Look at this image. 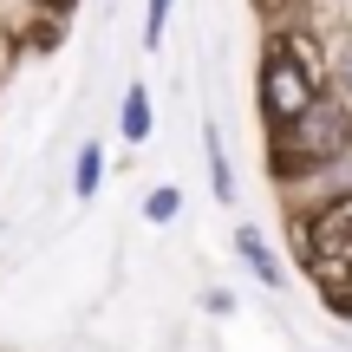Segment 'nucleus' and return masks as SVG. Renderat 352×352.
I'll return each mask as SVG.
<instances>
[{"mask_svg": "<svg viewBox=\"0 0 352 352\" xmlns=\"http://www.w3.org/2000/svg\"><path fill=\"white\" fill-rule=\"evenodd\" d=\"M300 261L307 274L327 287V300L352 314V196L333 202V209H320L314 222L300 228Z\"/></svg>", "mask_w": 352, "mask_h": 352, "instance_id": "f257e3e1", "label": "nucleus"}, {"mask_svg": "<svg viewBox=\"0 0 352 352\" xmlns=\"http://www.w3.org/2000/svg\"><path fill=\"white\" fill-rule=\"evenodd\" d=\"M352 144V111L346 104H333V98H314L294 124H280L274 131V164L280 170H314V164H333Z\"/></svg>", "mask_w": 352, "mask_h": 352, "instance_id": "f03ea898", "label": "nucleus"}, {"mask_svg": "<svg viewBox=\"0 0 352 352\" xmlns=\"http://www.w3.org/2000/svg\"><path fill=\"white\" fill-rule=\"evenodd\" d=\"M314 98H320V52H307L300 39H274L261 59V111L274 118V131L294 124Z\"/></svg>", "mask_w": 352, "mask_h": 352, "instance_id": "7ed1b4c3", "label": "nucleus"}, {"mask_svg": "<svg viewBox=\"0 0 352 352\" xmlns=\"http://www.w3.org/2000/svg\"><path fill=\"white\" fill-rule=\"evenodd\" d=\"M235 248H241V261H248L254 274L267 280V287H280V261H274V254L261 248V235H254V228H235Z\"/></svg>", "mask_w": 352, "mask_h": 352, "instance_id": "20e7f679", "label": "nucleus"}, {"mask_svg": "<svg viewBox=\"0 0 352 352\" xmlns=\"http://www.w3.org/2000/svg\"><path fill=\"white\" fill-rule=\"evenodd\" d=\"M124 138H131V144L151 138V98H144V85L124 91Z\"/></svg>", "mask_w": 352, "mask_h": 352, "instance_id": "39448f33", "label": "nucleus"}, {"mask_svg": "<svg viewBox=\"0 0 352 352\" xmlns=\"http://www.w3.org/2000/svg\"><path fill=\"white\" fill-rule=\"evenodd\" d=\"M202 151H209V176H215V196H235V176H228V157H222V138H215V124L202 131Z\"/></svg>", "mask_w": 352, "mask_h": 352, "instance_id": "423d86ee", "label": "nucleus"}, {"mask_svg": "<svg viewBox=\"0 0 352 352\" xmlns=\"http://www.w3.org/2000/svg\"><path fill=\"white\" fill-rule=\"evenodd\" d=\"M72 189H78V196H91V189H98V144H85V151H78V176H72Z\"/></svg>", "mask_w": 352, "mask_h": 352, "instance_id": "0eeeda50", "label": "nucleus"}, {"mask_svg": "<svg viewBox=\"0 0 352 352\" xmlns=\"http://www.w3.org/2000/svg\"><path fill=\"white\" fill-rule=\"evenodd\" d=\"M176 209H183V196H176V189H151V202H144V215H151V222H170Z\"/></svg>", "mask_w": 352, "mask_h": 352, "instance_id": "6e6552de", "label": "nucleus"}, {"mask_svg": "<svg viewBox=\"0 0 352 352\" xmlns=\"http://www.w3.org/2000/svg\"><path fill=\"white\" fill-rule=\"evenodd\" d=\"M164 20H170V0H151V26H144V39H151V46L164 39Z\"/></svg>", "mask_w": 352, "mask_h": 352, "instance_id": "1a4fd4ad", "label": "nucleus"}, {"mask_svg": "<svg viewBox=\"0 0 352 352\" xmlns=\"http://www.w3.org/2000/svg\"><path fill=\"white\" fill-rule=\"evenodd\" d=\"M340 85H346V91H352V46H346V52H340Z\"/></svg>", "mask_w": 352, "mask_h": 352, "instance_id": "9d476101", "label": "nucleus"}, {"mask_svg": "<svg viewBox=\"0 0 352 352\" xmlns=\"http://www.w3.org/2000/svg\"><path fill=\"white\" fill-rule=\"evenodd\" d=\"M39 7H72V0H39Z\"/></svg>", "mask_w": 352, "mask_h": 352, "instance_id": "9b49d317", "label": "nucleus"}]
</instances>
